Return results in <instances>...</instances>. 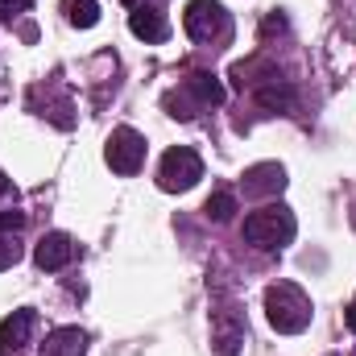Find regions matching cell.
<instances>
[{
  "label": "cell",
  "instance_id": "6da1fadb",
  "mask_svg": "<svg viewBox=\"0 0 356 356\" xmlns=\"http://www.w3.org/2000/svg\"><path fill=\"white\" fill-rule=\"evenodd\" d=\"M294 211L290 207H282V203H269L261 211H253V216H245V241L253 245V249H282V245H290L294 241Z\"/></svg>",
  "mask_w": 356,
  "mask_h": 356
},
{
  "label": "cell",
  "instance_id": "7a4b0ae2",
  "mask_svg": "<svg viewBox=\"0 0 356 356\" xmlns=\"http://www.w3.org/2000/svg\"><path fill=\"white\" fill-rule=\"evenodd\" d=\"M266 311H269V323L282 332V336H294L311 323V298L290 286V282H277L266 290Z\"/></svg>",
  "mask_w": 356,
  "mask_h": 356
},
{
  "label": "cell",
  "instance_id": "3957f363",
  "mask_svg": "<svg viewBox=\"0 0 356 356\" xmlns=\"http://www.w3.org/2000/svg\"><path fill=\"white\" fill-rule=\"evenodd\" d=\"M199 178H203V162H199L195 149L175 145V149L162 154V166H158V186L162 191H191Z\"/></svg>",
  "mask_w": 356,
  "mask_h": 356
},
{
  "label": "cell",
  "instance_id": "277c9868",
  "mask_svg": "<svg viewBox=\"0 0 356 356\" xmlns=\"http://www.w3.org/2000/svg\"><path fill=\"white\" fill-rule=\"evenodd\" d=\"M182 25L195 42H220L228 38V13L220 0H191L182 13Z\"/></svg>",
  "mask_w": 356,
  "mask_h": 356
},
{
  "label": "cell",
  "instance_id": "5b68a950",
  "mask_svg": "<svg viewBox=\"0 0 356 356\" xmlns=\"http://www.w3.org/2000/svg\"><path fill=\"white\" fill-rule=\"evenodd\" d=\"M145 162V137L137 129H116L108 137V166L116 175H137Z\"/></svg>",
  "mask_w": 356,
  "mask_h": 356
},
{
  "label": "cell",
  "instance_id": "8992f818",
  "mask_svg": "<svg viewBox=\"0 0 356 356\" xmlns=\"http://www.w3.org/2000/svg\"><path fill=\"white\" fill-rule=\"evenodd\" d=\"M75 241L67 236V232H46L42 241H38V249H33V261L38 269H50V273H58V269H67L75 261Z\"/></svg>",
  "mask_w": 356,
  "mask_h": 356
},
{
  "label": "cell",
  "instance_id": "52a82bcc",
  "mask_svg": "<svg viewBox=\"0 0 356 356\" xmlns=\"http://www.w3.org/2000/svg\"><path fill=\"white\" fill-rule=\"evenodd\" d=\"M33 323H38V315H33L29 307L13 311V315L0 323V353H4V356L21 353V348L29 344V332H33Z\"/></svg>",
  "mask_w": 356,
  "mask_h": 356
},
{
  "label": "cell",
  "instance_id": "ba28073f",
  "mask_svg": "<svg viewBox=\"0 0 356 356\" xmlns=\"http://www.w3.org/2000/svg\"><path fill=\"white\" fill-rule=\"evenodd\" d=\"M129 29H133L141 42H166V38H170V21H166V13H158L154 4H137V8L129 13Z\"/></svg>",
  "mask_w": 356,
  "mask_h": 356
},
{
  "label": "cell",
  "instance_id": "9c48e42d",
  "mask_svg": "<svg viewBox=\"0 0 356 356\" xmlns=\"http://www.w3.org/2000/svg\"><path fill=\"white\" fill-rule=\"evenodd\" d=\"M216 344H220V356H236V348L245 344V319L236 315V307L216 311Z\"/></svg>",
  "mask_w": 356,
  "mask_h": 356
},
{
  "label": "cell",
  "instance_id": "30bf717a",
  "mask_svg": "<svg viewBox=\"0 0 356 356\" xmlns=\"http://www.w3.org/2000/svg\"><path fill=\"white\" fill-rule=\"evenodd\" d=\"M253 99H257L266 112H290V108H294V88L273 75V79H266V83L253 88Z\"/></svg>",
  "mask_w": 356,
  "mask_h": 356
},
{
  "label": "cell",
  "instance_id": "8fae6325",
  "mask_svg": "<svg viewBox=\"0 0 356 356\" xmlns=\"http://www.w3.org/2000/svg\"><path fill=\"white\" fill-rule=\"evenodd\" d=\"M88 348V336L79 327H54L42 344V356H83Z\"/></svg>",
  "mask_w": 356,
  "mask_h": 356
},
{
  "label": "cell",
  "instance_id": "7c38bea8",
  "mask_svg": "<svg viewBox=\"0 0 356 356\" xmlns=\"http://www.w3.org/2000/svg\"><path fill=\"white\" fill-rule=\"evenodd\" d=\"M186 91L203 104V108H211V104H224V83L211 75V71H191L186 75Z\"/></svg>",
  "mask_w": 356,
  "mask_h": 356
},
{
  "label": "cell",
  "instance_id": "4fadbf2b",
  "mask_svg": "<svg viewBox=\"0 0 356 356\" xmlns=\"http://www.w3.org/2000/svg\"><path fill=\"white\" fill-rule=\"evenodd\" d=\"M286 186V175H282V166H273V162H266V166H253L249 175H245V191L249 195H261V191H282Z\"/></svg>",
  "mask_w": 356,
  "mask_h": 356
},
{
  "label": "cell",
  "instance_id": "5bb4252c",
  "mask_svg": "<svg viewBox=\"0 0 356 356\" xmlns=\"http://www.w3.org/2000/svg\"><path fill=\"white\" fill-rule=\"evenodd\" d=\"M203 211H207V216H211V220H216V224H228V220H232V216H236V195H232V191H228V186H216V191H211V199H207V207H203Z\"/></svg>",
  "mask_w": 356,
  "mask_h": 356
},
{
  "label": "cell",
  "instance_id": "9a60e30c",
  "mask_svg": "<svg viewBox=\"0 0 356 356\" xmlns=\"http://www.w3.org/2000/svg\"><path fill=\"white\" fill-rule=\"evenodd\" d=\"M67 13H71V25H79V29H91L99 21V4L95 0H71Z\"/></svg>",
  "mask_w": 356,
  "mask_h": 356
},
{
  "label": "cell",
  "instance_id": "2e32d148",
  "mask_svg": "<svg viewBox=\"0 0 356 356\" xmlns=\"http://www.w3.org/2000/svg\"><path fill=\"white\" fill-rule=\"evenodd\" d=\"M17 261H21V245H17L13 232H8V236H0V269L17 266Z\"/></svg>",
  "mask_w": 356,
  "mask_h": 356
},
{
  "label": "cell",
  "instance_id": "e0dca14e",
  "mask_svg": "<svg viewBox=\"0 0 356 356\" xmlns=\"http://www.w3.org/2000/svg\"><path fill=\"white\" fill-rule=\"evenodd\" d=\"M21 13H29V0H0V21H17Z\"/></svg>",
  "mask_w": 356,
  "mask_h": 356
},
{
  "label": "cell",
  "instance_id": "ac0fdd59",
  "mask_svg": "<svg viewBox=\"0 0 356 356\" xmlns=\"http://www.w3.org/2000/svg\"><path fill=\"white\" fill-rule=\"evenodd\" d=\"M25 228V211H0V232H21Z\"/></svg>",
  "mask_w": 356,
  "mask_h": 356
},
{
  "label": "cell",
  "instance_id": "d6986e66",
  "mask_svg": "<svg viewBox=\"0 0 356 356\" xmlns=\"http://www.w3.org/2000/svg\"><path fill=\"white\" fill-rule=\"evenodd\" d=\"M282 29H286V17H282V13H269L266 25H261V38H269V33H282Z\"/></svg>",
  "mask_w": 356,
  "mask_h": 356
},
{
  "label": "cell",
  "instance_id": "ffe728a7",
  "mask_svg": "<svg viewBox=\"0 0 356 356\" xmlns=\"http://www.w3.org/2000/svg\"><path fill=\"white\" fill-rule=\"evenodd\" d=\"M344 319H348V332H356V298H353V307H348V315H344Z\"/></svg>",
  "mask_w": 356,
  "mask_h": 356
},
{
  "label": "cell",
  "instance_id": "44dd1931",
  "mask_svg": "<svg viewBox=\"0 0 356 356\" xmlns=\"http://www.w3.org/2000/svg\"><path fill=\"white\" fill-rule=\"evenodd\" d=\"M4 191H8V178H4V170H0V195H4Z\"/></svg>",
  "mask_w": 356,
  "mask_h": 356
},
{
  "label": "cell",
  "instance_id": "7402d4cb",
  "mask_svg": "<svg viewBox=\"0 0 356 356\" xmlns=\"http://www.w3.org/2000/svg\"><path fill=\"white\" fill-rule=\"evenodd\" d=\"M124 4H129V8H137V4H141V0H124Z\"/></svg>",
  "mask_w": 356,
  "mask_h": 356
}]
</instances>
